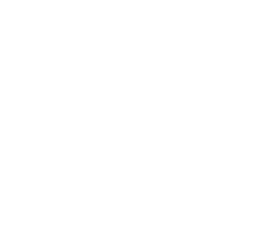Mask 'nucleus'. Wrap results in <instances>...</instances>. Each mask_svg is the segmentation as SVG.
I'll use <instances>...</instances> for the list:
<instances>
[]
</instances>
